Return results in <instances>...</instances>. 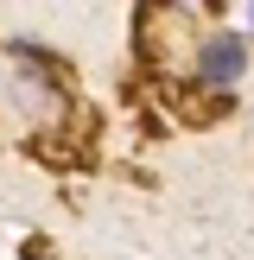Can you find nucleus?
Returning a JSON list of instances; mask_svg holds the SVG:
<instances>
[{"mask_svg":"<svg viewBox=\"0 0 254 260\" xmlns=\"http://www.w3.org/2000/svg\"><path fill=\"white\" fill-rule=\"evenodd\" d=\"M248 57H254V45L241 32H210L197 45V76H203V89H216V95H229V89L248 76Z\"/></svg>","mask_w":254,"mask_h":260,"instance_id":"nucleus-1","label":"nucleus"},{"mask_svg":"<svg viewBox=\"0 0 254 260\" xmlns=\"http://www.w3.org/2000/svg\"><path fill=\"white\" fill-rule=\"evenodd\" d=\"M235 108V95H216V89H197V95H190V89H172V114L178 121H216V114H229Z\"/></svg>","mask_w":254,"mask_h":260,"instance_id":"nucleus-2","label":"nucleus"}]
</instances>
